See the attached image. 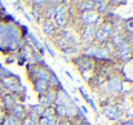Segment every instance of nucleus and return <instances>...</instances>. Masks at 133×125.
<instances>
[{
  "instance_id": "nucleus-16",
  "label": "nucleus",
  "mask_w": 133,
  "mask_h": 125,
  "mask_svg": "<svg viewBox=\"0 0 133 125\" xmlns=\"http://www.w3.org/2000/svg\"><path fill=\"white\" fill-rule=\"evenodd\" d=\"M94 9L102 16L109 13L110 10V1L107 0H99V1H94Z\"/></svg>"
},
{
  "instance_id": "nucleus-24",
  "label": "nucleus",
  "mask_w": 133,
  "mask_h": 125,
  "mask_svg": "<svg viewBox=\"0 0 133 125\" xmlns=\"http://www.w3.org/2000/svg\"><path fill=\"white\" fill-rule=\"evenodd\" d=\"M125 43L133 46V32L132 34H125Z\"/></svg>"
},
{
  "instance_id": "nucleus-12",
  "label": "nucleus",
  "mask_w": 133,
  "mask_h": 125,
  "mask_svg": "<svg viewBox=\"0 0 133 125\" xmlns=\"http://www.w3.org/2000/svg\"><path fill=\"white\" fill-rule=\"evenodd\" d=\"M42 30L46 36H50V38H53L56 35V32L58 31V29H57V26L54 25L53 21H43L42 22Z\"/></svg>"
},
{
  "instance_id": "nucleus-4",
  "label": "nucleus",
  "mask_w": 133,
  "mask_h": 125,
  "mask_svg": "<svg viewBox=\"0 0 133 125\" xmlns=\"http://www.w3.org/2000/svg\"><path fill=\"white\" fill-rule=\"evenodd\" d=\"M71 62L75 65V67L80 71V74H84V72H93L96 68H97V65L98 62H96L94 59L85 57V55H78L75 58L71 59Z\"/></svg>"
},
{
  "instance_id": "nucleus-25",
  "label": "nucleus",
  "mask_w": 133,
  "mask_h": 125,
  "mask_svg": "<svg viewBox=\"0 0 133 125\" xmlns=\"http://www.w3.org/2000/svg\"><path fill=\"white\" fill-rule=\"evenodd\" d=\"M57 125H72V120H70V119H61V120H58V124Z\"/></svg>"
},
{
  "instance_id": "nucleus-32",
  "label": "nucleus",
  "mask_w": 133,
  "mask_h": 125,
  "mask_svg": "<svg viewBox=\"0 0 133 125\" xmlns=\"http://www.w3.org/2000/svg\"><path fill=\"white\" fill-rule=\"evenodd\" d=\"M1 68H3V66H1V65H0V78H1V76H3V75H1Z\"/></svg>"
},
{
  "instance_id": "nucleus-21",
  "label": "nucleus",
  "mask_w": 133,
  "mask_h": 125,
  "mask_svg": "<svg viewBox=\"0 0 133 125\" xmlns=\"http://www.w3.org/2000/svg\"><path fill=\"white\" fill-rule=\"evenodd\" d=\"M123 31H124V34H132L133 32V18H129V19L124 21Z\"/></svg>"
},
{
  "instance_id": "nucleus-22",
  "label": "nucleus",
  "mask_w": 133,
  "mask_h": 125,
  "mask_svg": "<svg viewBox=\"0 0 133 125\" xmlns=\"http://www.w3.org/2000/svg\"><path fill=\"white\" fill-rule=\"evenodd\" d=\"M116 124L118 125H133V117H131V119H122Z\"/></svg>"
},
{
  "instance_id": "nucleus-3",
  "label": "nucleus",
  "mask_w": 133,
  "mask_h": 125,
  "mask_svg": "<svg viewBox=\"0 0 133 125\" xmlns=\"http://www.w3.org/2000/svg\"><path fill=\"white\" fill-rule=\"evenodd\" d=\"M58 30H65L69 27L71 16H70V6H67L66 1H59L54 6V17L52 19Z\"/></svg>"
},
{
  "instance_id": "nucleus-15",
  "label": "nucleus",
  "mask_w": 133,
  "mask_h": 125,
  "mask_svg": "<svg viewBox=\"0 0 133 125\" xmlns=\"http://www.w3.org/2000/svg\"><path fill=\"white\" fill-rule=\"evenodd\" d=\"M31 84H32L34 90L38 93V95H42V94H44V93H46V92L49 90V86H48V83H46V81L35 80V81H32Z\"/></svg>"
},
{
  "instance_id": "nucleus-8",
  "label": "nucleus",
  "mask_w": 133,
  "mask_h": 125,
  "mask_svg": "<svg viewBox=\"0 0 133 125\" xmlns=\"http://www.w3.org/2000/svg\"><path fill=\"white\" fill-rule=\"evenodd\" d=\"M114 57H115L118 61L123 62V63L131 61L133 58V46H131V45L127 44V43H123L122 45H119V46L116 48Z\"/></svg>"
},
{
  "instance_id": "nucleus-19",
  "label": "nucleus",
  "mask_w": 133,
  "mask_h": 125,
  "mask_svg": "<svg viewBox=\"0 0 133 125\" xmlns=\"http://www.w3.org/2000/svg\"><path fill=\"white\" fill-rule=\"evenodd\" d=\"M54 116H57L58 120H61V119H67L65 107L61 106V105H54Z\"/></svg>"
},
{
  "instance_id": "nucleus-31",
  "label": "nucleus",
  "mask_w": 133,
  "mask_h": 125,
  "mask_svg": "<svg viewBox=\"0 0 133 125\" xmlns=\"http://www.w3.org/2000/svg\"><path fill=\"white\" fill-rule=\"evenodd\" d=\"M3 93H4V89H3V88H1V86H0V97H1V95H3Z\"/></svg>"
},
{
  "instance_id": "nucleus-20",
  "label": "nucleus",
  "mask_w": 133,
  "mask_h": 125,
  "mask_svg": "<svg viewBox=\"0 0 133 125\" xmlns=\"http://www.w3.org/2000/svg\"><path fill=\"white\" fill-rule=\"evenodd\" d=\"M50 116H54V105L53 106H46L43 108V112H42V116L40 117H44V119H49Z\"/></svg>"
},
{
  "instance_id": "nucleus-26",
  "label": "nucleus",
  "mask_w": 133,
  "mask_h": 125,
  "mask_svg": "<svg viewBox=\"0 0 133 125\" xmlns=\"http://www.w3.org/2000/svg\"><path fill=\"white\" fill-rule=\"evenodd\" d=\"M36 125H48V120L44 119V117H39V120H38Z\"/></svg>"
},
{
  "instance_id": "nucleus-30",
  "label": "nucleus",
  "mask_w": 133,
  "mask_h": 125,
  "mask_svg": "<svg viewBox=\"0 0 133 125\" xmlns=\"http://www.w3.org/2000/svg\"><path fill=\"white\" fill-rule=\"evenodd\" d=\"M45 46H46V50H48V52H49V53H50V54H52V55H54V52H53V50H52V48H50V46H48V45H46V44H45Z\"/></svg>"
},
{
  "instance_id": "nucleus-11",
  "label": "nucleus",
  "mask_w": 133,
  "mask_h": 125,
  "mask_svg": "<svg viewBox=\"0 0 133 125\" xmlns=\"http://www.w3.org/2000/svg\"><path fill=\"white\" fill-rule=\"evenodd\" d=\"M9 114H12L14 117H17L19 121L23 120L26 116H27V108L22 105V103H17L14 105L10 110H9Z\"/></svg>"
},
{
  "instance_id": "nucleus-14",
  "label": "nucleus",
  "mask_w": 133,
  "mask_h": 125,
  "mask_svg": "<svg viewBox=\"0 0 133 125\" xmlns=\"http://www.w3.org/2000/svg\"><path fill=\"white\" fill-rule=\"evenodd\" d=\"M110 40V36L107 34H105L99 27H96V31H94V44L97 45H103Z\"/></svg>"
},
{
  "instance_id": "nucleus-18",
  "label": "nucleus",
  "mask_w": 133,
  "mask_h": 125,
  "mask_svg": "<svg viewBox=\"0 0 133 125\" xmlns=\"http://www.w3.org/2000/svg\"><path fill=\"white\" fill-rule=\"evenodd\" d=\"M0 125H21V121L17 117H14L12 114L6 112L5 116H4V119L1 120Z\"/></svg>"
},
{
  "instance_id": "nucleus-23",
  "label": "nucleus",
  "mask_w": 133,
  "mask_h": 125,
  "mask_svg": "<svg viewBox=\"0 0 133 125\" xmlns=\"http://www.w3.org/2000/svg\"><path fill=\"white\" fill-rule=\"evenodd\" d=\"M48 120V125H57L58 124V117L57 116H50L49 119H46Z\"/></svg>"
},
{
  "instance_id": "nucleus-13",
  "label": "nucleus",
  "mask_w": 133,
  "mask_h": 125,
  "mask_svg": "<svg viewBox=\"0 0 133 125\" xmlns=\"http://www.w3.org/2000/svg\"><path fill=\"white\" fill-rule=\"evenodd\" d=\"M74 5H75V6H72V8L76 9L78 14H79V13H83V12H88V10L94 9V1H88V0H84V1H75Z\"/></svg>"
},
{
  "instance_id": "nucleus-7",
  "label": "nucleus",
  "mask_w": 133,
  "mask_h": 125,
  "mask_svg": "<svg viewBox=\"0 0 133 125\" xmlns=\"http://www.w3.org/2000/svg\"><path fill=\"white\" fill-rule=\"evenodd\" d=\"M106 88L109 94H120L123 92V79L119 74H110L106 79Z\"/></svg>"
},
{
  "instance_id": "nucleus-28",
  "label": "nucleus",
  "mask_w": 133,
  "mask_h": 125,
  "mask_svg": "<svg viewBox=\"0 0 133 125\" xmlns=\"http://www.w3.org/2000/svg\"><path fill=\"white\" fill-rule=\"evenodd\" d=\"M5 62L9 65V63H13V62H16V58H13L12 55H8L6 58H5Z\"/></svg>"
},
{
  "instance_id": "nucleus-27",
  "label": "nucleus",
  "mask_w": 133,
  "mask_h": 125,
  "mask_svg": "<svg viewBox=\"0 0 133 125\" xmlns=\"http://www.w3.org/2000/svg\"><path fill=\"white\" fill-rule=\"evenodd\" d=\"M13 4H14V8H16V9H18V10H23V8L21 6V4H22L21 1H14Z\"/></svg>"
},
{
  "instance_id": "nucleus-9",
  "label": "nucleus",
  "mask_w": 133,
  "mask_h": 125,
  "mask_svg": "<svg viewBox=\"0 0 133 125\" xmlns=\"http://www.w3.org/2000/svg\"><path fill=\"white\" fill-rule=\"evenodd\" d=\"M0 102H1L3 108H4L5 112H9V110H10L14 105L21 103V102H19V98H18L17 95H14V94H12V93H8V92L3 93V95L0 97Z\"/></svg>"
},
{
  "instance_id": "nucleus-1",
  "label": "nucleus",
  "mask_w": 133,
  "mask_h": 125,
  "mask_svg": "<svg viewBox=\"0 0 133 125\" xmlns=\"http://www.w3.org/2000/svg\"><path fill=\"white\" fill-rule=\"evenodd\" d=\"M29 35V30L25 26H19L18 22L10 14L0 16V52L10 55L14 54L18 48L17 44L21 39H26L25 36Z\"/></svg>"
},
{
  "instance_id": "nucleus-5",
  "label": "nucleus",
  "mask_w": 133,
  "mask_h": 125,
  "mask_svg": "<svg viewBox=\"0 0 133 125\" xmlns=\"http://www.w3.org/2000/svg\"><path fill=\"white\" fill-rule=\"evenodd\" d=\"M102 115L107 119V120H111V121H120L122 119H124V110L122 106L119 105H115V103H109L106 105L105 107H102Z\"/></svg>"
},
{
  "instance_id": "nucleus-10",
  "label": "nucleus",
  "mask_w": 133,
  "mask_h": 125,
  "mask_svg": "<svg viewBox=\"0 0 133 125\" xmlns=\"http://www.w3.org/2000/svg\"><path fill=\"white\" fill-rule=\"evenodd\" d=\"M96 27L97 26H82V29H80V39L84 44H87V46L93 44L94 41Z\"/></svg>"
},
{
  "instance_id": "nucleus-6",
  "label": "nucleus",
  "mask_w": 133,
  "mask_h": 125,
  "mask_svg": "<svg viewBox=\"0 0 133 125\" xmlns=\"http://www.w3.org/2000/svg\"><path fill=\"white\" fill-rule=\"evenodd\" d=\"M78 21L82 23V26H96L102 22V16L96 10L92 9L88 12H83L78 14Z\"/></svg>"
},
{
  "instance_id": "nucleus-2",
  "label": "nucleus",
  "mask_w": 133,
  "mask_h": 125,
  "mask_svg": "<svg viewBox=\"0 0 133 125\" xmlns=\"http://www.w3.org/2000/svg\"><path fill=\"white\" fill-rule=\"evenodd\" d=\"M53 75H54V72L45 63H39V65L29 63V65H26V76L30 80V83H32L35 80H43V81L48 83Z\"/></svg>"
},
{
  "instance_id": "nucleus-17",
  "label": "nucleus",
  "mask_w": 133,
  "mask_h": 125,
  "mask_svg": "<svg viewBox=\"0 0 133 125\" xmlns=\"http://www.w3.org/2000/svg\"><path fill=\"white\" fill-rule=\"evenodd\" d=\"M109 41L111 43L115 48H118L119 45H122L123 43H125V34L124 32H115Z\"/></svg>"
},
{
  "instance_id": "nucleus-29",
  "label": "nucleus",
  "mask_w": 133,
  "mask_h": 125,
  "mask_svg": "<svg viewBox=\"0 0 133 125\" xmlns=\"http://www.w3.org/2000/svg\"><path fill=\"white\" fill-rule=\"evenodd\" d=\"M5 114H6V112H5V111H4L3 108H0V123H1V120L4 119V116H5Z\"/></svg>"
}]
</instances>
